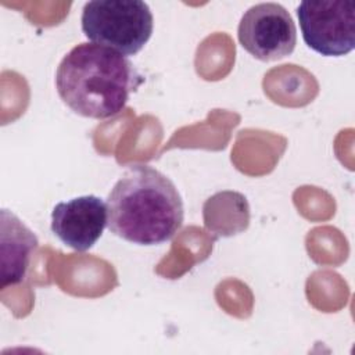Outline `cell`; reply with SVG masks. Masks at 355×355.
<instances>
[{"instance_id": "1", "label": "cell", "mask_w": 355, "mask_h": 355, "mask_svg": "<svg viewBox=\"0 0 355 355\" xmlns=\"http://www.w3.org/2000/svg\"><path fill=\"white\" fill-rule=\"evenodd\" d=\"M184 218L173 182L150 165L129 166L107 198V226L115 236L137 244L171 240Z\"/></svg>"}, {"instance_id": "2", "label": "cell", "mask_w": 355, "mask_h": 355, "mask_svg": "<svg viewBox=\"0 0 355 355\" xmlns=\"http://www.w3.org/2000/svg\"><path fill=\"white\" fill-rule=\"evenodd\" d=\"M141 82V75L123 54L96 43L72 47L55 72L61 100L75 114L93 119L119 114Z\"/></svg>"}, {"instance_id": "3", "label": "cell", "mask_w": 355, "mask_h": 355, "mask_svg": "<svg viewBox=\"0 0 355 355\" xmlns=\"http://www.w3.org/2000/svg\"><path fill=\"white\" fill-rule=\"evenodd\" d=\"M82 31L96 44L123 55L139 53L150 40L154 19L141 0H93L82 10Z\"/></svg>"}, {"instance_id": "4", "label": "cell", "mask_w": 355, "mask_h": 355, "mask_svg": "<svg viewBox=\"0 0 355 355\" xmlns=\"http://www.w3.org/2000/svg\"><path fill=\"white\" fill-rule=\"evenodd\" d=\"M305 44L324 57H340L355 47V3L320 0L300 3L297 8Z\"/></svg>"}, {"instance_id": "5", "label": "cell", "mask_w": 355, "mask_h": 355, "mask_svg": "<svg viewBox=\"0 0 355 355\" xmlns=\"http://www.w3.org/2000/svg\"><path fill=\"white\" fill-rule=\"evenodd\" d=\"M237 37L243 49L261 61H277L290 55L297 43L295 24L277 3L250 7L240 19Z\"/></svg>"}, {"instance_id": "6", "label": "cell", "mask_w": 355, "mask_h": 355, "mask_svg": "<svg viewBox=\"0 0 355 355\" xmlns=\"http://www.w3.org/2000/svg\"><path fill=\"white\" fill-rule=\"evenodd\" d=\"M107 226V204L97 196H79L58 202L51 212V232L68 247L90 250Z\"/></svg>"}, {"instance_id": "7", "label": "cell", "mask_w": 355, "mask_h": 355, "mask_svg": "<svg viewBox=\"0 0 355 355\" xmlns=\"http://www.w3.org/2000/svg\"><path fill=\"white\" fill-rule=\"evenodd\" d=\"M37 245L35 233L12 212L1 209V288L24 280Z\"/></svg>"}, {"instance_id": "8", "label": "cell", "mask_w": 355, "mask_h": 355, "mask_svg": "<svg viewBox=\"0 0 355 355\" xmlns=\"http://www.w3.org/2000/svg\"><path fill=\"white\" fill-rule=\"evenodd\" d=\"M205 229L215 237H229L250 225V205L239 191L225 190L211 196L202 205Z\"/></svg>"}]
</instances>
